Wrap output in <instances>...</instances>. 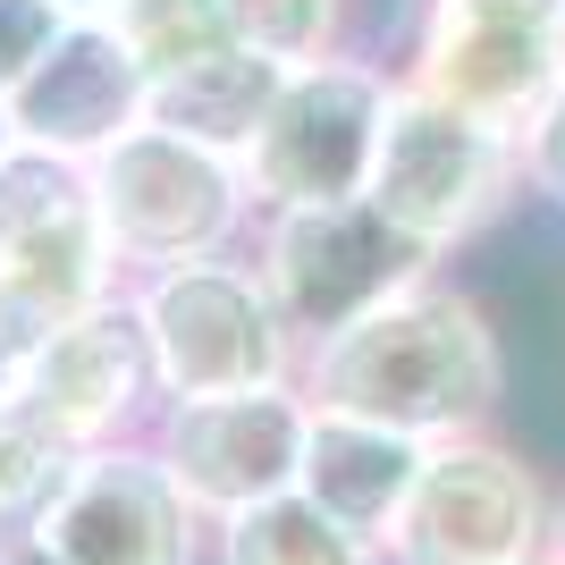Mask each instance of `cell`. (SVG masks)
<instances>
[{"mask_svg": "<svg viewBox=\"0 0 565 565\" xmlns=\"http://www.w3.org/2000/svg\"><path fill=\"white\" fill-rule=\"evenodd\" d=\"M152 388H161V380H152L143 321H136V305H118V296L94 305V312H76L68 330H51L43 347L9 372V397H18L34 423H51L76 456L127 439Z\"/></svg>", "mask_w": 565, "mask_h": 565, "instance_id": "cell-12", "label": "cell"}, {"mask_svg": "<svg viewBox=\"0 0 565 565\" xmlns=\"http://www.w3.org/2000/svg\"><path fill=\"white\" fill-rule=\"evenodd\" d=\"M507 178H515V143L507 136H490V127L465 118L456 102L423 94L414 76L388 85L372 186H363L388 228H405L423 254H448V245H465V236L507 203Z\"/></svg>", "mask_w": 565, "mask_h": 565, "instance_id": "cell-6", "label": "cell"}, {"mask_svg": "<svg viewBox=\"0 0 565 565\" xmlns=\"http://www.w3.org/2000/svg\"><path fill=\"white\" fill-rule=\"evenodd\" d=\"M118 43L143 60V76H169V68H194V60H212V51L245 43L228 18V0H118L110 9Z\"/></svg>", "mask_w": 565, "mask_h": 565, "instance_id": "cell-17", "label": "cell"}, {"mask_svg": "<svg viewBox=\"0 0 565 565\" xmlns=\"http://www.w3.org/2000/svg\"><path fill=\"white\" fill-rule=\"evenodd\" d=\"M565 0H430L414 85L481 118L490 136L532 143L565 102Z\"/></svg>", "mask_w": 565, "mask_h": 565, "instance_id": "cell-4", "label": "cell"}, {"mask_svg": "<svg viewBox=\"0 0 565 565\" xmlns=\"http://www.w3.org/2000/svg\"><path fill=\"white\" fill-rule=\"evenodd\" d=\"M305 430H312V397L296 380H270V388H228V397H169L152 448H161L169 481L194 498V515L228 523L262 498L296 490Z\"/></svg>", "mask_w": 565, "mask_h": 565, "instance_id": "cell-11", "label": "cell"}, {"mask_svg": "<svg viewBox=\"0 0 565 565\" xmlns=\"http://www.w3.org/2000/svg\"><path fill=\"white\" fill-rule=\"evenodd\" d=\"M212 532H220V548H212L220 565H380V548H363L347 523H330L305 490L262 498V507L212 523Z\"/></svg>", "mask_w": 565, "mask_h": 565, "instance_id": "cell-16", "label": "cell"}, {"mask_svg": "<svg viewBox=\"0 0 565 565\" xmlns=\"http://www.w3.org/2000/svg\"><path fill=\"white\" fill-rule=\"evenodd\" d=\"M0 541H9V532H0Z\"/></svg>", "mask_w": 565, "mask_h": 565, "instance_id": "cell-29", "label": "cell"}, {"mask_svg": "<svg viewBox=\"0 0 565 565\" xmlns=\"http://www.w3.org/2000/svg\"><path fill=\"white\" fill-rule=\"evenodd\" d=\"M236 34L287 68H305V60H330V34H338V0H228Z\"/></svg>", "mask_w": 565, "mask_h": 565, "instance_id": "cell-19", "label": "cell"}, {"mask_svg": "<svg viewBox=\"0 0 565 565\" xmlns=\"http://www.w3.org/2000/svg\"><path fill=\"white\" fill-rule=\"evenodd\" d=\"M25 532L51 565H203L194 498L169 481L161 448H136V439L85 448Z\"/></svg>", "mask_w": 565, "mask_h": 565, "instance_id": "cell-9", "label": "cell"}, {"mask_svg": "<svg viewBox=\"0 0 565 565\" xmlns=\"http://www.w3.org/2000/svg\"><path fill=\"white\" fill-rule=\"evenodd\" d=\"M9 161H18V127H9V102H0V178H9Z\"/></svg>", "mask_w": 565, "mask_h": 565, "instance_id": "cell-23", "label": "cell"}, {"mask_svg": "<svg viewBox=\"0 0 565 565\" xmlns=\"http://www.w3.org/2000/svg\"><path fill=\"white\" fill-rule=\"evenodd\" d=\"M523 565H548V557H523Z\"/></svg>", "mask_w": 565, "mask_h": 565, "instance_id": "cell-26", "label": "cell"}, {"mask_svg": "<svg viewBox=\"0 0 565 565\" xmlns=\"http://www.w3.org/2000/svg\"><path fill=\"white\" fill-rule=\"evenodd\" d=\"M380 118H388V76L363 60H305L287 68V85L270 94L254 143H245V186L270 212L296 203H347L372 186Z\"/></svg>", "mask_w": 565, "mask_h": 565, "instance_id": "cell-8", "label": "cell"}, {"mask_svg": "<svg viewBox=\"0 0 565 565\" xmlns=\"http://www.w3.org/2000/svg\"><path fill=\"white\" fill-rule=\"evenodd\" d=\"M423 465H430V439H405V430H388V423L312 405L296 490H305L330 523H347L363 548L388 557V532H397V515H405V498H414V481H423Z\"/></svg>", "mask_w": 565, "mask_h": 565, "instance_id": "cell-14", "label": "cell"}, {"mask_svg": "<svg viewBox=\"0 0 565 565\" xmlns=\"http://www.w3.org/2000/svg\"><path fill=\"white\" fill-rule=\"evenodd\" d=\"M548 565H565V498H557V515H548Z\"/></svg>", "mask_w": 565, "mask_h": 565, "instance_id": "cell-24", "label": "cell"}, {"mask_svg": "<svg viewBox=\"0 0 565 565\" xmlns=\"http://www.w3.org/2000/svg\"><path fill=\"white\" fill-rule=\"evenodd\" d=\"M143 102H152V76L127 43H118L110 18H68L60 43L34 60L18 94H9V127H18V152L34 161H102L127 127H143Z\"/></svg>", "mask_w": 565, "mask_h": 565, "instance_id": "cell-13", "label": "cell"}, {"mask_svg": "<svg viewBox=\"0 0 565 565\" xmlns=\"http://www.w3.org/2000/svg\"><path fill=\"white\" fill-rule=\"evenodd\" d=\"M548 507L532 465L490 448L481 430L465 439H430V465L405 498L388 565H523L548 557Z\"/></svg>", "mask_w": 565, "mask_h": 565, "instance_id": "cell-10", "label": "cell"}, {"mask_svg": "<svg viewBox=\"0 0 565 565\" xmlns=\"http://www.w3.org/2000/svg\"><path fill=\"white\" fill-rule=\"evenodd\" d=\"M507 363L472 296L414 279L354 330L321 338L305 354V397L330 414H363L405 439H465L498 414Z\"/></svg>", "mask_w": 565, "mask_h": 565, "instance_id": "cell-1", "label": "cell"}, {"mask_svg": "<svg viewBox=\"0 0 565 565\" xmlns=\"http://www.w3.org/2000/svg\"><path fill=\"white\" fill-rule=\"evenodd\" d=\"M0 388H9V372H0Z\"/></svg>", "mask_w": 565, "mask_h": 565, "instance_id": "cell-27", "label": "cell"}, {"mask_svg": "<svg viewBox=\"0 0 565 565\" xmlns=\"http://www.w3.org/2000/svg\"><path fill=\"white\" fill-rule=\"evenodd\" d=\"M423 245L405 228L380 220L372 194H347V203H296V212L270 220L262 236V287L296 338H338L354 330L363 312H380L388 296L423 279Z\"/></svg>", "mask_w": 565, "mask_h": 565, "instance_id": "cell-7", "label": "cell"}, {"mask_svg": "<svg viewBox=\"0 0 565 565\" xmlns=\"http://www.w3.org/2000/svg\"><path fill=\"white\" fill-rule=\"evenodd\" d=\"M60 9H68V18H110L118 0H60Z\"/></svg>", "mask_w": 565, "mask_h": 565, "instance_id": "cell-25", "label": "cell"}, {"mask_svg": "<svg viewBox=\"0 0 565 565\" xmlns=\"http://www.w3.org/2000/svg\"><path fill=\"white\" fill-rule=\"evenodd\" d=\"M143 347L161 397H228V388H270L296 372V330L279 321L262 270L236 262H169L136 296Z\"/></svg>", "mask_w": 565, "mask_h": 565, "instance_id": "cell-5", "label": "cell"}, {"mask_svg": "<svg viewBox=\"0 0 565 565\" xmlns=\"http://www.w3.org/2000/svg\"><path fill=\"white\" fill-rule=\"evenodd\" d=\"M76 448L51 423H34L9 388H0V532H25V523L51 507V490L68 481Z\"/></svg>", "mask_w": 565, "mask_h": 565, "instance_id": "cell-18", "label": "cell"}, {"mask_svg": "<svg viewBox=\"0 0 565 565\" xmlns=\"http://www.w3.org/2000/svg\"><path fill=\"white\" fill-rule=\"evenodd\" d=\"M85 194L102 212L118 262L169 270V262H212L245 220V169L178 127H127V136L85 161Z\"/></svg>", "mask_w": 565, "mask_h": 565, "instance_id": "cell-3", "label": "cell"}, {"mask_svg": "<svg viewBox=\"0 0 565 565\" xmlns=\"http://www.w3.org/2000/svg\"><path fill=\"white\" fill-rule=\"evenodd\" d=\"M0 565H51V557L34 548V532H9V541H0Z\"/></svg>", "mask_w": 565, "mask_h": 565, "instance_id": "cell-22", "label": "cell"}, {"mask_svg": "<svg viewBox=\"0 0 565 565\" xmlns=\"http://www.w3.org/2000/svg\"><path fill=\"white\" fill-rule=\"evenodd\" d=\"M60 25H68L60 0H0V102L34 76V60L60 43Z\"/></svg>", "mask_w": 565, "mask_h": 565, "instance_id": "cell-20", "label": "cell"}, {"mask_svg": "<svg viewBox=\"0 0 565 565\" xmlns=\"http://www.w3.org/2000/svg\"><path fill=\"white\" fill-rule=\"evenodd\" d=\"M532 161H541V178L565 194V102L548 110V127H541V136H532Z\"/></svg>", "mask_w": 565, "mask_h": 565, "instance_id": "cell-21", "label": "cell"}, {"mask_svg": "<svg viewBox=\"0 0 565 565\" xmlns=\"http://www.w3.org/2000/svg\"><path fill=\"white\" fill-rule=\"evenodd\" d=\"M279 85H287V60H270V51H254V43H228V51H212V60H194V68L152 76L143 118L212 143L228 161H245V143H254V127H262V110H270Z\"/></svg>", "mask_w": 565, "mask_h": 565, "instance_id": "cell-15", "label": "cell"}, {"mask_svg": "<svg viewBox=\"0 0 565 565\" xmlns=\"http://www.w3.org/2000/svg\"><path fill=\"white\" fill-rule=\"evenodd\" d=\"M557 25H565V9H557Z\"/></svg>", "mask_w": 565, "mask_h": 565, "instance_id": "cell-28", "label": "cell"}, {"mask_svg": "<svg viewBox=\"0 0 565 565\" xmlns=\"http://www.w3.org/2000/svg\"><path fill=\"white\" fill-rule=\"evenodd\" d=\"M118 254L85 194V169L18 152L0 178V372H18L51 330L110 305Z\"/></svg>", "mask_w": 565, "mask_h": 565, "instance_id": "cell-2", "label": "cell"}]
</instances>
